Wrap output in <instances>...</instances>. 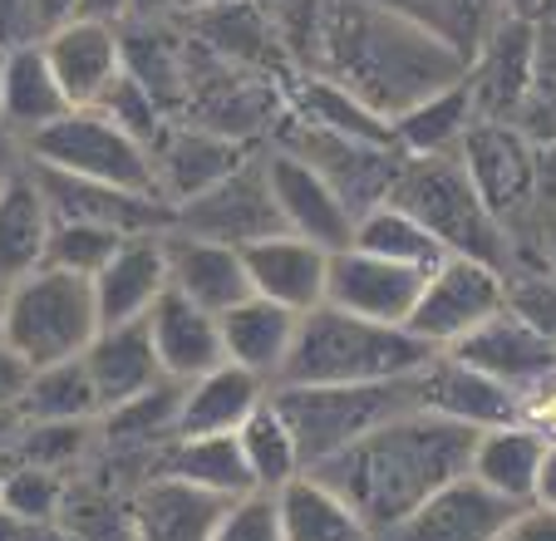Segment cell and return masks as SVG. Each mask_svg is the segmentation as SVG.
Returning <instances> with one entry per match:
<instances>
[{"label":"cell","instance_id":"6da1fadb","mask_svg":"<svg viewBox=\"0 0 556 541\" xmlns=\"http://www.w3.org/2000/svg\"><path fill=\"white\" fill-rule=\"evenodd\" d=\"M305 70L336 79L389 124L419 99L458 84L468 60L375 0H320L315 50Z\"/></svg>","mask_w":556,"mask_h":541},{"label":"cell","instance_id":"7a4b0ae2","mask_svg":"<svg viewBox=\"0 0 556 541\" xmlns=\"http://www.w3.org/2000/svg\"><path fill=\"white\" fill-rule=\"evenodd\" d=\"M468 448L472 428L448 424V418L414 404L404 414L384 418L379 428H369L350 448L311 463V473H320L379 537V531L409 517L424 498H433L443 482L463 478Z\"/></svg>","mask_w":556,"mask_h":541},{"label":"cell","instance_id":"3957f363","mask_svg":"<svg viewBox=\"0 0 556 541\" xmlns=\"http://www.w3.org/2000/svg\"><path fill=\"white\" fill-rule=\"evenodd\" d=\"M429 360L433 350L409 325L365 320L320 301L301 315L281 385H384L419 375Z\"/></svg>","mask_w":556,"mask_h":541},{"label":"cell","instance_id":"277c9868","mask_svg":"<svg viewBox=\"0 0 556 541\" xmlns=\"http://www.w3.org/2000/svg\"><path fill=\"white\" fill-rule=\"evenodd\" d=\"M389 202H400L409 217H419L429 227V237L439 241L448 256H472L488 266L507 270L513 266V241L507 227L488 212V202L478 198V188L468 183L458 153H433V158H404L394 173Z\"/></svg>","mask_w":556,"mask_h":541},{"label":"cell","instance_id":"5b68a950","mask_svg":"<svg viewBox=\"0 0 556 541\" xmlns=\"http://www.w3.org/2000/svg\"><path fill=\"white\" fill-rule=\"evenodd\" d=\"M99 335V311L89 276H74L60 266H40L5 286L0 301V340L11 344L30 369L74 360Z\"/></svg>","mask_w":556,"mask_h":541},{"label":"cell","instance_id":"8992f818","mask_svg":"<svg viewBox=\"0 0 556 541\" xmlns=\"http://www.w3.org/2000/svg\"><path fill=\"white\" fill-rule=\"evenodd\" d=\"M271 404L291 424L301 458L311 468V463L350 448L355 438H365L384 418L419 404V375L384 379V385H276Z\"/></svg>","mask_w":556,"mask_h":541},{"label":"cell","instance_id":"52a82bcc","mask_svg":"<svg viewBox=\"0 0 556 541\" xmlns=\"http://www.w3.org/2000/svg\"><path fill=\"white\" fill-rule=\"evenodd\" d=\"M458 163L478 198L488 202L513 241V266H532L536 256V198H532V143L507 118H472L458 138ZM507 266V270H513Z\"/></svg>","mask_w":556,"mask_h":541},{"label":"cell","instance_id":"ba28073f","mask_svg":"<svg viewBox=\"0 0 556 541\" xmlns=\"http://www.w3.org/2000/svg\"><path fill=\"white\" fill-rule=\"evenodd\" d=\"M21 153H25V163L50 167V173L89 177V183H109V188L153 192L148 148L138 143V138H128L99 104L60 114L54 124H45L40 134L25 138ZM157 202H163V198H157Z\"/></svg>","mask_w":556,"mask_h":541},{"label":"cell","instance_id":"9c48e42d","mask_svg":"<svg viewBox=\"0 0 556 541\" xmlns=\"http://www.w3.org/2000/svg\"><path fill=\"white\" fill-rule=\"evenodd\" d=\"M507 305V270L488 266L472 256H443L439 266L424 276V291L414 301L409 330L429 344L433 354L453 350L463 335H472L488 315Z\"/></svg>","mask_w":556,"mask_h":541},{"label":"cell","instance_id":"30bf717a","mask_svg":"<svg viewBox=\"0 0 556 541\" xmlns=\"http://www.w3.org/2000/svg\"><path fill=\"white\" fill-rule=\"evenodd\" d=\"M271 148H286L295 153L301 163H311L315 173L326 177L330 188L345 198V207L355 212H369L375 202L389 198L394 188V173H400L404 153L394 143H369V138H345V134H320V128H305V124H291V118H276Z\"/></svg>","mask_w":556,"mask_h":541},{"label":"cell","instance_id":"8fae6325","mask_svg":"<svg viewBox=\"0 0 556 541\" xmlns=\"http://www.w3.org/2000/svg\"><path fill=\"white\" fill-rule=\"evenodd\" d=\"M173 231L227 241V247H252V241L281 231V217H276V202H271V183H266V143L252 148V153L231 167L222 183H212L207 192H198L192 202L173 207Z\"/></svg>","mask_w":556,"mask_h":541},{"label":"cell","instance_id":"7c38bea8","mask_svg":"<svg viewBox=\"0 0 556 541\" xmlns=\"http://www.w3.org/2000/svg\"><path fill=\"white\" fill-rule=\"evenodd\" d=\"M252 153V143L202 128L192 118H168V128L148 143V173H153V198H163L168 207H182L198 192H207L212 183L231 173Z\"/></svg>","mask_w":556,"mask_h":541},{"label":"cell","instance_id":"4fadbf2b","mask_svg":"<svg viewBox=\"0 0 556 541\" xmlns=\"http://www.w3.org/2000/svg\"><path fill=\"white\" fill-rule=\"evenodd\" d=\"M178 21L202 50H212L217 60L237 64V70L262 74L271 84H286L295 74L291 50H286V40L276 35V25L266 21L256 0H207V5L178 15Z\"/></svg>","mask_w":556,"mask_h":541},{"label":"cell","instance_id":"5bb4252c","mask_svg":"<svg viewBox=\"0 0 556 541\" xmlns=\"http://www.w3.org/2000/svg\"><path fill=\"white\" fill-rule=\"evenodd\" d=\"M419 266H400V261L369 256L359 247H340L330 251V270H326V305H340L350 315L365 320H384V325H409L414 301L424 291Z\"/></svg>","mask_w":556,"mask_h":541},{"label":"cell","instance_id":"9a60e30c","mask_svg":"<svg viewBox=\"0 0 556 541\" xmlns=\"http://www.w3.org/2000/svg\"><path fill=\"white\" fill-rule=\"evenodd\" d=\"M266 183H271V202H276V217H281V231H295V237L315 241V247H326V251L350 247L355 212L345 207V198H340L311 163H301L295 153L266 143Z\"/></svg>","mask_w":556,"mask_h":541},{"label":"cell","instance_id":"2e32d148","mask_svg":"<svg viewBox=\"0 0 556 541\" xmlns=\"http://www.w3.org/2000/svg\"><path fill=\"white\" fill-rule=\"evenodd\" d=\"M517 502L497 498L478 478H453L433 498H424L404 521L379 531V541H497V531L513 521Z\"/></svg>","mask_w":556,"mask_h":541},{"label":"cell","instance_id":"e0dca14e","mask_svg":"<svg viewBox=\"0 0 556 541\" xmlns=\"http://www.w3.org/2000/svg\"><path fill=\"white\" fill-rule=\"evenodd\" d=\"M45 60H50L54 79H60L70 109H89L109 95L124 74V40H118L114 21H89V15H70L40 40Z\"/></svg>","mask_w":556,"mask_h":541},{"label":"cell","instance_id":"ac0fdd59","mask_svg":"<svg viewBox=\"0 0 556 541\" xmlns=\"http://www.w3.org/2000/svg\"><path fill=\"white\" fill-rule=\"evenodd\" d=\"M25 158V153H21ZM45 202L54 217H74V222H99L114 227L118 237H148V231H173V207L157 202L153 192H134V188H109V183H89V177H70V173H50L35 167Z\"/></svg>","mask_w":556,"mask_h":541},{"label":"cell","instance_id":"d6986e66","mask_svg":"<svg viewBox=\"0 0 556 541\" xmlns=\"http://www.w3.org/2000/svg\"><path fill=\"white\" fill-rule=\"evenodd\" d=\"M536 79V25L527 15H503L497 30L478 45V54L463 70L478 118H513L522 95Z\"/></svg>","mask_w":556,"mask_h":541},{"label":"cell","instance_id":"ffe728a7","mask_svg":"<svg viewBox=\"0 0 556 541\" xmlns=\"http://www.w3.org/2000/svg\"><path fill=\"white\" fill-rule=\"evenodd\" d=\"M242 266H247L252 295H266V301H276V305H291V311H301V315L326 301L330 251L305 241V237H295V231H271V237L242 247Z\"/></svg>","mask_w":556,"mask_h":541},{"label":"cell","instance_id":"44dd1931","mask_svg":"<svg viewBox=\"0 0 556 541\" xmlns=\"http://www.w3.org/2000/svg\"><path fill=\"white\" fill-rule=\"evenodd\" d=\"M227 507L231 502L217 492L153 473L128 492V527H134V541H212Z\"/></svg>","mask_w":556,"mask_h":541},{"label":"cell","instance_id":"7402d4cb","mask_svg":"<svg viewBox=\"0 0 556 541\" xmlns=\"http://www.w3.org/2000/svg\"><path fill=\"white\" fill-rule=\"evenodd\" d=\"M94 291V311L99 325H124V320H143L153 311V301L168 291V256H163V231L148 237H124L118 251L104 266L89 276Z\"/></svg>","mask_w":556,"mask_h":541},{"label":"cell","instance_id":"603a6c76","mask_svg":"<svg viewBox=\"0 0 556 541\" xmlns=\"http://www.w3.org/2000/svg\"><path fill=\"white\" fill-rule=\"evenodd\" d=\"M443 354H453V360H463V365H472V369H483L488 379L507 385L513 394L556 365V350L513 311V305H503L497 315H488L478 330L463 335V340Z\"/></svg>","mask_w":556,"mask_h":541},{"label":"cell","instance_id":"cb8c5ba5","mask_svg":"<svg viewBox=\"0 0 556 541\" xmlns=\"http://www.w3.org/2000/svg\"><path fill=\"white\" fill-rule=\"evenodd\" d=\"M163 256H168V291L188 295L192 305H202L212 315H222L227 305L252 295L242 247L188 237V231H163Z\"/></svg>","mask_w":556,"mask_h":541},{"label":"cell","instance_id":"d4e9b609","mask_svg":"<svg viewBox=\"0 0 556 541\" xmlns=\"http://www.w3.org/2000/svg\"><path fill=\"white\" fill-rule=\"evenodd\" d=\"M148 325V340H153V354H157V369L168 379H178V385H188V379L207 375V369H217L227 354H222V325L212 311H202V305H192L188 295L178 291H163L153 301V311L143 315Z\"/></svg>","mask_w":556,"mask_h":541},{"label":"cell","instance_id":"484cf974","mask_svg":"<svg viewBox=\"0 0 556 541\" xmlns=\"http://www.w3.org/2000/svg\"><path fill=\"white\" fill-rule=\"evenodd\" d=\"M217 325H222V354H227L231 365L252 369V375L266 379L271 389L281 385L295 330H301V311L276 305V301H266V295H247V301L227 305V311L217 315Z\"/></svg>","mask_w":556,"mask_h":541},{"label":"cell","instance_id":"4316f807","mask_svg":"<svg viewBox=\"0 0 556 541\" xmlns=\"http://www.w3.org/2000/svg\"><path fill=\"white\" fill-rule=\"evenodd\" d=\"M419 408L478 433V428L507 424L517 414V394L497 379H488L483 369L453 360V354H433L419 369Z\"/></svg>","mask_w":556,"mask_h":541},{"label":"cell","instance_id":"83f0119b","mask_svg":"<svg viewBox=\"0 0 556 541\" xmlns=\"http://www.w3.org/2000/svg\"><path fill=\"white\" fill-rule=\"evenodd\" d=\"M54 212L45 202L40 183H35L30 163H15L0 177V286H15L21 276L45 266V247H50Z\"/></svg>","mask_w":556,"mask_h":541},{"label":"cell","instance_id":"f1b7e54d","mask_svg":"<svg viewBox=\"0 0 556 541\" xmlns=\"http://www.w3.org/2000/svg\"><path fill=\"white\" fill-rule=\"evenodd\" d=\"M60 114H70V99H64L40 45L0 50V134L25 143V138L40 134Z\"/></svg>","mask_w":556,"mask_h":541},{"label":"cell","instance_id":"f546056e","mask_svg":"<svg viewBox=\"0 0 556 541\" xmlns=\"http://www.w3.org/2000/svg\"><path fill=\"white\" fill-rule=\"evenodd\" d=\"M124 40V74L138 79L157 104L178 118L182 109V79H188V30L178 15H157V21H118Z\"/></svg>","mask_w":556,"mask_h":541},{"label":"cell","instance_id":"4dcf8cb0","mask_svg":"<svg viewBox=\"0 0 556 541\" xmlns=\"http://www.w3.org/2000/svg\"><path fill=\"white\" fill-rule=\"evenodd\" d=\"M542 463H546V443L527 424H517V418L493 424V428H478V433H472L468 478H478L483 488H493L497 498L517 502V507H527V502L536 498Z\"/></svg>","mask_w":556,"mask_h":541},{"label":"cell","instance_id":"1f68e13d","mask_svg":"<svg viewBox=\"0 0 556 541\" xmlns=\"http://www.w3.org/2000/svg\"><path fill=\"white\" fill-rule=\"evenodd\" d=\"M271 385L256 379L252 369L222 360L217 369L188 379L182 385V408H178V438L188 433H237L256 408L266 404Z\"/></svg>","mask_w":556,"mask_h":541},{"label":"cell","instance_id":"d6a6232c","mask_svg":"<svg viewBox=\"0 0 556 541\" xmlns=\"http://www.w3.org/2000/svg\"><path fill=\"white\" fill-rule=\"evenodd\" d=\"M271 502L281 541H375L365 517L311 468L295 473L281 492H271Z\"/></svg>","mask_w":556,"mask_h":541},{"label":"cell","instance_id":"836d02e7","mask_svg":"<svg viewBox=\"0 0 556 541\" xmlns=\"http://www.w3.org/2000/svg\"><path fill=\"white\" fill-rule=\"evenodd\" d=\"M178 408H182V385L178 379H153L148 389L118 399L99 414V448L109 453H157L163 443L178 438Z\"/></svg>","mask_w":556,"mask_h":541},{"label":"cell","instance_id":"e575fe53","mask_svg":"<svg viewBox=\"0 0 556 541\" xmlns=\"http://www.w3.org/2000/svg\"><path fill=\"white\" fill-rule=\"evenodd\" d=\"M79 360H85L89 379H94V394H99V404L104 408L118 404V399H128V394H138V389H148L153 379H163L143 320L99 325V335L85 344Z\"/></svg>","mask_w":556,"mask_h":541},{"label":"cell","instance_id":"d590c367","mask_svg":"<svg viewBox=\"0 0 556 541\" xmlns=\"http://www.w3.org/2000/svg\"><path fill=\"white\" fill-rule=\"evenodd\" d=\"M153 473H168V478H182L192 488H207L217 498L237 502L252 488V473L242 463V448H237V433H188L173 438V443L157 448Z\"/></svg>","mask_w":556,"mask_h":541},{"label":"cell","instance_id":"8d00e7d4","mask_svg":"<svg viewBox=\"0 0 556 541\" xmlns=\"http://www.w3.org/2000/svg\"><path fill=\"white\" fill-rule=\"evenodd\" d=\"M15 404H21L25 424H94L104 414V404L94 394V379H89L79 354L30 369Z\"/></svg>","mask_w":556,"mask_h":541},{"label":"cell","instance_id":"74e56055","mask_svg":"<svg viewBox=\"0 0 556 541\" xmlns=\"http://www.w3.org/2000/svg\"><path fill=\"white\" fill-rule=\"evenodd\" d=\"M472 95L468 84H448L439 95L419 99L414 109H404L400 118H389V138L404 158H433V153H453L463 138V128L472 124Z\"/></svg>","mask_w":556,"mask_h":541},{"label":"cell","instance_id":"f35d334b","mask_svg":"<svg viewBox=\"0 0 556 541\" xmlns=\"http://www.w3.org/2000/svg\"><path fill=\"white\" fill-rule=\"evenodd\" d=\"M375 5H384V11L414 21L419 30H429L433 40H443L448 50H458L463 60H472L478 45L497 30V21L513 15L507 11V0H375Z\"/></svg>","mask_w":556,"mask_h":541},{"label":"cell","instance_id":"ab89813d","mask_svg":"<svg viewBox=\"0 0 556 541\" xmlns=\"http://www.w3.org/2000/svg\"><path fill=\"white\" fill-rule=\"evenodd\" d=\"M350 247L369 251V256H384V261H400V266H419V270H433L448 251L429 237L419 217L400 207V202H375L369 212L355 217V231H350Z\"/></svg>","mask_w":556,"mask_h":541},{"label":"cell","instance_id":"60d3db41","mask_svg":"<svg viewBox=\"0 0 556 541\" xmlns=\"http://www.w3.org/2000/svg\"><path fill=\"white\" fill-rule=\"evenodd\" d=\"M237 448H242V463L252 473V488L256 492H281L295 473H305V458H301V443H295L291 424L281 418V408L266 404L237 428Z\"/></svg>","mask_w":556,"mask_h":541},{"label":"cell","instance_id":"b9f144b4","mask_svg":"<svg viewBox=\"0 0 556 541\" xmlns=\"http://www.w3.org/2000/svg\"><path fill=\"white\" fill-rule=\"evenodd\" d=\"M99 448V418L94 424H25L21 443H15L11 458L15 463H40L54 473H79ZM5 458V463H11Z\"/></svg>","mask_w":556,"mask_h":541},{"label":"cell","instance_id":"7bdbcfd3","mask_svg":"<svg viewBox=\"0 0 556 541\" xmlns=\"http://www.w3.org/2000/svg\"><path fill=\"white\" fill-rule=\"evenodd\" d=\"M70 473L40 468V463H0V507L21 521H60Z\"/></svg>","mask_w":556,"mask_h":541},{"label":"cell","instance_id":"ee69618b","mask_svg":"<svg viewBox=\"0 0 556 541\" xmlns=\"http://www.w3.org/2000/svg\"><path fill=\"white\" fill-rule=\"evenodd\" d=\"M118 231L99 227V222H74V217H54L50 227V247H45V266L74 270V276H94L109 256L118 251Z\"/></svg>","mask_w":556,"mask_h":541},{"label":"cell","instance_id":"f6af8a7d","mask_svg":"<svg viewBox=\"0 0 556 541\" xmlns=\"http://www.w3.org/2000/svg\"><path fill=\"white\" fill-rule=\"evenodd\" d=\"M99 109H104V114L114 118V124L124 128L128 138H138L143 148L153 143V138L163 134V128H168V118H173L168 109L157 104V99L148 95V89H143L138 79H128V74H118V84L109 89L104 99H99Z\"/></svg>","mask_w":556,"mask_h":541},{"label":"cell","instance_id":"bcb514c9","mask_svg":"<svg viewBox=\"0 0 556 541\" xmlns=\"http://www.w3.org/2000/svg\"><path fill=\"white\" fill-rule=\"evenodd\" d=\"M507 305L556 350V276L546 266H513L507 270Z\"/></svg>","mask_w":556,"mask_h":541},{"label":"cell","instance_id":"7dc6e473","mask_svg":"<svg viewBox=\"0 0 556 541\" xmlns=\"http://www.w3.org/2000/svg\"><path fill=\"white\" fill-rule=\"evenodd\" d=\"M212 541H281L271 492H247V498L231 502V507L222 512Z\"/></svg>","mask_w":556,"mask_h":541},{"label":"cell","instance_id":"c3c4849f","mask_svg":"<svg viewBox=\"0 0 556 541\" xmlns=\"http://www.w3.org/2000/svg\"><path fill=\"white\" fill-rule=\"evenodd\" d=\"M507 124H513L527 143H552L556 138V79L552 74H536L532 89L522 95V104L513 109Z\"/></svg>","mask_w":556,"mask_h":541},{"label":"cell","instance_id":"681fc988","mask_svg":"<svg viewBox=\"0 0 556 541\" xmlns=\"http://www.w3.org/2000/svg\"><path fill=\"white\" fill-rule=\"evenodd\" d=\"M517 424H527L546 448L556 443V365L546 375H536L532 385L517 389Z\"/></svg>","mask_w":556,"mask_h":541},{"label":"cell","instance_id":"f907efd6","mask_svg":"<svg viewBox=\"0 0 556 541\" xmlns=\"http://www.w3.org/2000/svg\"><path fill=\"white\" fill-rule=\"evenodd\" d=\"M45 25L35 0H0V50H15V45H40Z\"/></svg>","mask_w":556,"mask_h":541},{"label":"cell","instance_id":"816d5d0a","mask_svg":"<svg viewBox=\"0 0 556 541\" xmlns=\"http://www.w3.org/2000/svg\"><path fill=\"white\" fill-rule=\"evenodd\" d=\"M497 541H556V507H542V502H527V507L513 512Z\"/></svg>","mask_w":556,"mask_h":541},{"label":"cell","instance_id":"f5cc1de1","mask_svg":"<svg viewBox=\"0 0 556 541\" xmlns=\"http://www.w3.org/2000/svg\"><path fill=\"white\" fill-rule=\"evenodd\" d=\"M532 198H536V217L556 212V138L552 143H532Z\"/></svg>","mask_w":556,"mask_h":541},{"label":"cell","instance_id":"db71d44e","mask_svg":"<svg viewBox=\"0 0 556 541\" xmlns=\"http://www.w3.org/2000/svg\"><path fill=\"white\" fill-rule=\"evenodd\" d=\"M25 379H30V365H25L11 344L0 340V399H21Z\"/></svg>","mask_w":556,"mask_h":541},{"label":"cell","instance_id":"11a10c76","mask_svg":"<svg viewBox=\"0 0 556 541\" xmlns=\"http://www.w3.org/2000/svg\"><path fill=\"white\" fill-rule=\"evenodd\" d=\"M21 433H25V414H21V404H15V399H0V463H5V458L15 453Z\"/></svg>","mask_w":556,"mask_h":541},{"label":"cell","instance_id":"9f6ffc18","mask_svg":"<svg viewBox=\"0 0 556 541\" xmlns=\"http://www.w3.org/2000/svg\"><path fill=\"white\" fill-rule=\"evenodd\" d=\"M35 11H40V25H45V35L54 30V25H64L74 11H79V0H35ZM40 35V40H45Z\"/></svg>","mask_w":556,"mask_h":541},{"label":"cell","instance_id":"6f0895ef","mask_svg":"<svg viewBox=\"0 0 556 541\" xmlns=\"http://www.w3.org/2000/svg\"><path fill=\"white\" fill-rule=\"evenodd\" d=\"M74 15H89V21H124L128 15V0H79V11Z\"/></svg>","mask_w":556,"mask_h":541},{"label":"cell","instance_id":"680465c9","mask_svg":"<svg viewBox=\"0 0 556 541\" xmlns=\"http://www.w3.org/2000/svg\"><path fill=\"white\" fill-rule=\"evenodd\" d=\"M542 507H556V443L546 448V463H542V478H536V498Z\"/></svg>","mask_w":556,"mask_h":541},{"label":"cell","instance_id":"91938a15","mask_svg":"<svg viewBox=\"0 0 556 541\" xmlns=\"http://www.w3.org/2000/svg\"><path fill=\"white\" fill-rule=\"evenodd\" d=\"M134 21H157V15H178V0H128ZM124 15V21H128Z\"/></svg>","mask_w":556,"mask_h":541},{"label":"cell","instance_id":"94428289","mask_svg":"<svg viewBox=\"0 0 556 541\" xmlns=\"http://www.w3.org/2000/svg\"><path fill=\"white\" fill-rule=\"evenodd\" d=\"M15 163H21V143H15V138H5V134H0V177L11 173Z\"/></svg>","mask_w":556,"mask_h":541},{"label":"cell","instance_id":"6125c7cd","mask_svg":"<svg viewBox=\"0 0 556 541\" xmlns=\"http://www.w3.org/2000/svg\"><path fill=\"white\" fill-rule=\"evenodd\" d=\"M546 5H552V0H507V11H513V15H527V21H536Z\"/></svg>","mask_w":556,"mask_h":541},{"label":"cell","instance_id":"be15d7a7","mask_svg":"<svg viewBox=\"0 0 556 541\" xmlns=\"http://www.w3.org/2000/svg\"><path fill=\"white\" fill-rule=\"evenodd\" d=\"M15 537H21V517L0 507V541H15Z\"/></svg>","mask_w":556,"mask_h":541},{"label":"cell","instance_id":"e7e4bbea","mask_svg":"<svg viewBox=\"0 0 556 541\" xmlns=\"http://www.w3.org/2000/svg\"><path fill=\"white\" fill-rule=\"evenodd\" d=\"M198 5H207V0H178V15H188V11H198Z\"/></svg>","mask_w":556,"mask_h":541},{"label":"cell","instance_id":"03108f58","mask_svg":"<svg viewBox=\"0 0 556 541\" xmlns=\"http://www.w3.org/2000/svg\"><path fill=\"white\" fill-rule=\"evenodd\" d=\"M0 301H5V286H0Z\"/></svg>","mask_w":556,"mask_h":541},{"label":"cell","instance_id":"003e7915","mask_svg":"<svg viewBox=\"0 0 556 541\" xmlns=\"http://www.w3.org/2000/svg\"><path fill=\"white\" fill-rule=\"evenodd\" d=\"M375 541H379V537H375Z\"/></svg>","mask_w":556,"mask_h":541}]
</instances>
